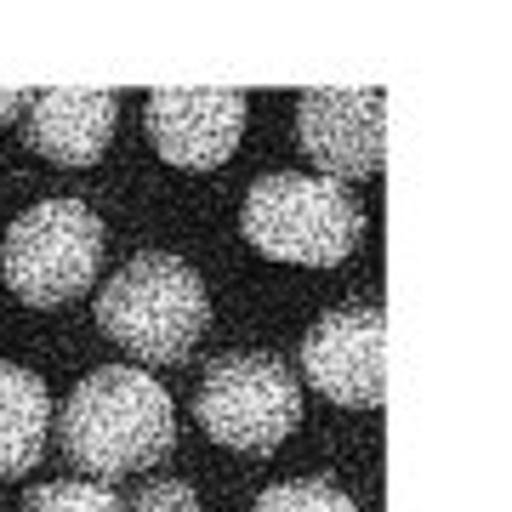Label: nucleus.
<instances>
[{"label": "nucleus", "instance_id": "1", "mask_svg": "<svg viewBox=\"0 0 512 512\" xmlns=\"http://www.w3.org/2000/svg\"><path fill=\"white\" fill-rule=\"evenodd\" d=\"M177 416L148 370L109 365L74 387L57 410V450L80 478H126L171 456Z\"/></svg>", "mask_w": 512, "mask_h": 512}, {"label": "nucleus", "instance_id": "2", "mask_svg": "<svg viewBox=\"0 0 512 512\" xmlns=\"http://www.w3.org/2000/svg\"><path fill=\"white\" fill-rule=\"evenodd\" d=\"M97 325L137 365H177L211 325V296L183 256H131L97 296Z\"/></svg>", "mask_w": 512, "mask_h": 512}, {"label": "nucleus", "instance_id": "3", "mask_svg": "<svg viewBox=\"0 0 512 512\" xmlns=\"http://www.w3.org/2000/svg\"><path fill=\"white\" fill-rule=\"evenodd\" d=\"M239 228L262 256L291 262V268H336L359 251L365 239V205L353 200L348 183L336 177H302V171H274L251 183L239 205Z\"/></svg>", "mask_w": 512, "mask_h": 512}, {"label": "nucleus", "instance_id": "4", "mask_svg": "<svg viewBox=\"0 0 512 512\" xmlns=\"http://www.w3.org/2000/svg\"><path fill=\"white\" fill-rule=\"evenodd\" d=\"M0 274L29 308H63L103 274V222L80 200H46L6 228Z\"/></svg>", "mask_w": 512, "mask_h": 512}, {"label": "nucleus", "instance_id": "5", "mask_svg": "<svg viewBox=\"0 0 512 512\" xmlns=\"http://www.w3.org/2000/svg\"><path fill=\"white\" fill-rule=\"evenodd\" d=\"M194 416L211 439L239 456H268L302 421V382L274 353H222L200 376Z\"/></svg>", "mask_w": 512, "mask_h": 512}, {"label": "nucleus", "instance_id": "6", "mask_svg": "<svg viewBox=\"0 0 512 512\" xmlns=\"http://www.w3.org/2000/svg\"><path fill=\"white\" fill-rule=\"evenodd\" d=\"M302 376L342 410H382L387 399V313L370 302L325 313L302 342Z\"/></svg>", "mask_w": 512, "mask_h": 512}, {"label": "nucleus", "instance_id": "7", "mask_svg": "<svg viewBox=\"0 0 512 512\" xmlns=\"http://www.w3.org/2000/svg\"><path fill=\"white\" fill-rule=\"evenodd\" d=\"M387 97L382 92H308L296 109V143L325 177L359 183L387 165Z\"/></svg>", "mask_w": 512, "mask_h": 512}, {"label": "nucleus", "instance_id": "8", "mask_svg": "<svg viewBox=\"0 0 512 512\" xmlns=\"http://www.w3.org/2000/svg\"><path fill=\"white\" fill-rule=\"evenodd\" d=\"M245 97L239 92H154L148 97V137L160 160L183 171H211L239 148Z\"/></svg>", "mask_w": 512, "mask_h": 512}, {"label": "nucleus", "instance_id": "9", "mask_svg": "<svg viewBox=\"0 0 512 512\" xmlns=\"http://www.w3.org/2000/svg\"><path fill=\"white\" fill-rule=\"evenodd\" d=\"M120 120V97L114 92H40L23 103V137L35 154L57 165H92Z\"/></svg>", "mask_w": 512, "mask_h": 512}, {"label": "nucleus", "instance_id": "10", "mask_svg": "<svg viewBox=\"0 0 512 512\" xmlns=\"http://www.w3.org/2000/svg\"><path fill=\"white\" fill-rule=\"evenodd\" d=\"M52 439V393L35 370L0 365V478L29 473Z\"/></svg>", "mask_w": 512, "mask_h": 512}, {"label": "nucleus", "instance_id": "11", "mask_svg": "<svg viewBox=\"0 0 512 512\" xmlns=\"http://www.w3.org/2000/svg\"><path fill=\"white\" fill-rule=\"evenodd\" d=\"M23 512H131L103 478H63V484H40L29 490Z\"/></svg>", "mask_w": 512, "mask_h": 512}, {"label": "nucleus", "instance_id": "12", "mask_svg": "<svg viewBox=\"0 0 512 512\" xmlns=\"http://www.w3.org/2000/svg\"><path fill=\"white\" fill-rule=\"evenodd\" d=\"M251 512H359V507L325 478H291V484L262 490V501Z\"/></svg>", "mask_w": 512, "mask_h": 512}, {"label": "nucleus", "instance_id": "13", "mask_svg": "<svg viewBox=\"0 0 512 512\" xmlns=\"http://www.w3.org/2000/svg\"><path fill=\"white\" fill-rule=\"evenodd\" d=\"M131 512H200V495L183 478H154L143 495H131Z\"/></svg>", "mask_w": 512, "mask_h": 512}, {"label": "nucleus", "instance_id": "14", "mask_svg": "<svg viewBox=\"0 0 512 512\" xmlns=\"http://www.w3.org/2000/svg\"><path fill=\"white\" fill-rule=\"evenodd\" d=\"M23 103H29L23 92H0V126L6 120H23Z\"/></svg>", "mask_w": 512, "mask_h": 512}]
</instances>
